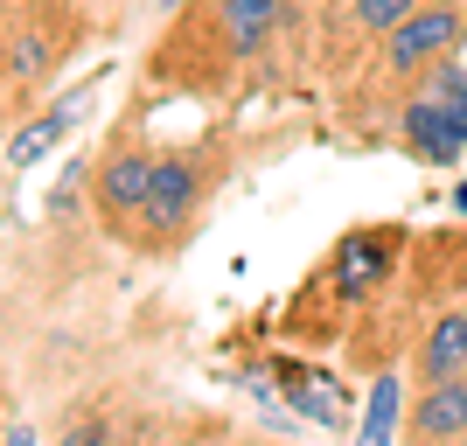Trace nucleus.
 Returning <instances> with one entry per match:
<instances>
[{"instance_id":"obj_12","label":"nucleus","mask_w":467,"mask_h":446,"mask_svg":"<svg viewBox=\"0 0 467 446\" xmlns=\"http://www.w3.org/2000/svg\"><path fill=\"white\" fill-rule=\"evenodd\" d=\"M293 405L307 411V419H321V426H335V419H342V411H335L328 398H321V384H293Z\"/></svg>"},{"instance_id":"obj_11","label":"nucleus","mask_w":467,"mask_h":446,"mask_svg":"<svg viewBox=\"0 0 467 446\" xmlns=\"http://www.w3.org/2000/svg\"><path fill=\"white\" fill-rule=\"evenodd\" d=\"M390 419H398V384H377L370 390V426H363V446H384V432H390Z\"/></svg>"},{"instance_id":"obj_8","label":"nucleus","mask_w":467,"mask_h":446,"mask_svg":"<svg viewBox=\"0 0 467 446\" xmlns=\"http://www.w3.org/2000/svg\"><path fill=\"white\" fill-rule=\"evenodd\" d=\"M461 363H467V314H447V321L426 335V356H419V369H426L432 384H447V377H461Z\"/></svg>"},{"instance_id":"obj_5","label":"nucleus","mask_w":467,"mask_h":446,"mask_svg":"<svg viewBox=\"0 0 467 446\" xmlns=\"http://www.w3.org/2000/svg\"><path fill=\"white\" fill-rule=\"evenodd\" d=\"M390 252H398V231H370V237H349L342 252H335V286L349 293V300H363V293L377 286L390 272Z\"/></svg>"},{"instance_id":"obj_1","label":"nucleus","mask_w":467,"mask_h":446,"mask_svg":"<svg viewBox=\"0 0 467 446\" xmlns=\"http://www.w3.org/2000/svg\"><path fill=\"white\" fill-rule=\"evenodd\" d=\"M405 140L426 161H461V147H467V70H440L432 98H419L405 112Z\"/></svg>"},{"instance_id":"obj_4","label":"nucleus","mask_w":467,"mask_h":446,"mask_svg":"<svg viewBox=\"0 0 467 446\" xmlns=\"http://www.w3.org/2000/svg\"><path fill=\"white\" fill-rule=\"evenodd\" d=\"M189 210H195V175L182 168V161H154V189H147V231H161V237H175L182 223H189Z\"/></svg>"},{"instance_id":"obj_7","label":"nucleus","mask_w":467,"mask_h":446,"mask_svg":"<svg viewBox=\"0 0 467 446\" xmlns=\"http://www.w3.org/2000/svg\"><path fill=\"white\" fill-rule=\"evenodd\" d=\"M216 15H223V36H231V49H237V57H252L258 42L273 36L279 0H216Z\"/></svg>"},{"instance_id":"obj_13","label":"nucleus","mask_w":467,"mask_h":446,"mask_svg":"<svg viewBox=\"0 0 467 446\" xmlns=\"http://www.w3.org/2000/svg\"><path fill=\"white\" fill-rule=\"evenodd\" d=\"M7 70H15V78H42V42H36V36H21V42H15V57H7Z\"/></svg>"},{"instance_id":"obj_6","label":"nucleus","mask_w":467,"mask_h":446,"mask_svg":"<svg viewBox=\"0 0 467 446\" xmlns=\"http://www.w3.org/2000/svg\"><path fill=\"white\" fill-rule=\"evenodd\" d=\"M411 426L419 440H461L467 432V377H447V384H432L411 411Z\"/></svg>"},{"instance_id":"obj_14","label":"nucleus","mask_w":467,"mask_h":446,"mask_svg":"<svg viewBox=\"0 0 467 446\" xmlns=\"http://www.w3.org/2000/svg\"><path fill=\"white\" fill-rule=\"evenodd\" d=\"M63 446H105V426H78V432H70Z\"/></svg>"},{"instance_id":"obj_3","label":"nucleus","mask_w":467,"mask_h":446,"mask_svg":"<svg viewBox=\"0 0 467 446\" xmlns=\"http://www.w3.org/2000/svg\"><path fill=\"white\" fill-rule=\"evenodd\" d=\"M147 189H154V161L147 154H119L98 168V210L112 223H140L147 216Z\"/></svg>"},{"instance_id":"obj_9","label":"nucleus","mask_w":467,"mask_h":446,"mask_svg":"<svg viewBox=\"0 0 467 446\" xmlns=\"http://www.w3.org/2000/svg\"><path fill=\"white\" fill-rule=\"evenodd\" d=\"M70 112H78V105H57V112L42 119V126H28V133H15V147H7V161H15V168H28V161H42V154H49V147H57V133H63V126H70Z\"/></svg>"},{"instance_id":"obj_2","label":"nucleus","mask_w":467,"mask_h":446,"mask_svg":"<svg viewBox=\"0 0 467 446\" xmlns=\"http://www.w3.org/2000/svg\"><path fill=\"white\" fill-rule=\"evenodd\" d=\"M453 36H461V15H453V7H426V15L398 21V28H390V42H384V49H390V70H419V63L447 57Z\"/></svg>"},{"instance_id":"obj_10","label":"nucleus","mask_w":467,"mask_h":446,"mask_svg":"<svg viewBox=\"0 0 467 446\" xmlns=\"http://www.w3.org/2000/svg\"><path fill=\"white\" fill-rule=\"evenodd\" d=\"M349 7H356V21H363V28H384V36L398 28V21L419 15V0H349Z\"/></svg>"},{"instance_id":"obj_16","label":"nucleus","mask_w":467,"mask_h":446,"mask_svg":"<svg viewBox=\"0 0 467 446\" xmlns=\"http://www.w3.org/2000/svg\"><path fill=\"white\" fill-rule=\"evenodd\" d=\"M453 210H467V182H461V189H453Z\"/></svg>"},{"instance_id":"obj_15","label":"nucleus","mask_w":467,"mask_h":446,"mask_svg":"<svg viewBox=\"0 0 467 446\" xmlns=\"http://www.w3.org/2000/svg\"><path fill=\"white\" fill-rule=\"evenodd\" d=\"M7 446H36V432H28V426H7Z\"/></svg>"}]
</instances>
